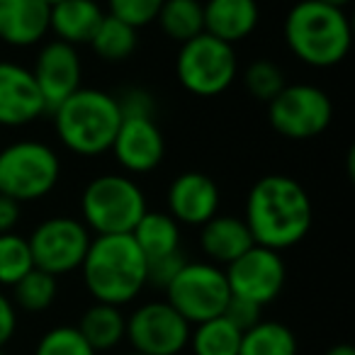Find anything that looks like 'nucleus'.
<instances>
[{"mask_svg": "<svg viewBox=\"0 0 355 355\" xmlns=\"http://www.w3.org/2000/svg\"><path fill=\"white\" fill-rule=\"evenodd\" d=\"M243 222L256 246L280 253L309 234L314 222L311 200L295 178L280 173L263 175L246 198Z\"/></svg>", "mask_w": 355, "mask_h": 355, "instance_id": "1", "label": "nucleus"}, {"mask_svg": "<svg viewBox=\"0 0 355 355\" xmlns=\"http://www.w3.org/2000/svg\"><path fill=\"white\" fill-rule=\"evenodd\" d=\"M80 268L88 292L103 304H129L146 287V258L132 234L93 239Z\"/></svg>", "mask_w": 355, "mask_h": 355, "instance_id": "2", "label": "nucleus"}, {"mask_svg": "<svg viewBox=\"0 0 355 355\" xmlns=\"http://www.w3.org/2000/svg\"><path fill=\"white\" fill-rule=\"evenodd\" d=\"M285 42L300 61L314 69H331L348 56L353 32L343 8L321 0H300L285 17Z\"/></svg>", "mask_w": 355, "mask_h": 355, "instance_id": "3", "label": "nucleus"}, {"mask_svg": "<svg viewBox=\"0 0 355 355\" xmlns=\"http://www.w3.org/2000/svg\"><path fill=\"white\" fill-rule=\"evenodd\" d=\"M54 112V127L61 144L76 156L95 158L110 151L122 124L117 95L98 88H78Z\"/></svg>", "mask_w": 355, "mask_h": 355, "instance_id": "4", "label": "nucleus"}, {"mask_svg": "<svg viewBox=\"0 0 355 355\" xmlns=\"http://www.w3.org/2000/svg\"><path fill=\"white\" fill-rule=\"evenodd\" d=\"M80 212L88 232H95L98 236H112L132 234L148 209L141 188L132 178L107 173L90 180L83 190Z\"/></svg>", "mask_w": 355, "mask_h": 355, "instance_id": "5", "label": "nucleus"}, {"mask_svg": "<svg viewBox=\"0 0 355 355\" xmlns=\"http://www.w3.org/2000/svg\"><path fill=\"white\" fill-rule=\"evenodd\" d=\"M61 161L42 141H15L0 148V195L15 202H37L56 188Z\"/></svg>", "mask_w": 355, "mask_h": 355, "instance_id": "6", "label": "nucleus"}, {"mask_svg": "<svg viewBox=\"0 0 355 355\" xmlns=\"http://www.w3.org/2000/svg\"><path fill=\"white\" fill-rule=\"evenodd\" d=\"M175 73L188 93L200 98H214L234 83L239 73V61L232 44L202 32L195 40L180 44Z\"/></svg>", "mask_w": 355, "mask_h": 355, "instance_id": "7", "label": "nucleus"}, {"mask_svg": "<svg viewBox=\"0 0 355 355\" xmlns=\"http://www.w3.org/2000/svg\"><path fill=\"white\" fill-rule=\"evenodd\" d=\"M168 304L190 326L217 319L232 297L227 275L214 263H185L166 287Z\"/></svg>", "mask_w": 355, "mask_h": 355, "instance_id": "8", "label": "nucleus"}, {"mask_svg": "<svg viewBox=\"0 0 355 355\" xmlns=\"http://www.w3.org/2000/svg\"><path fill=\"white\" fill-rule=\"evenodd\" d=\"M268 119L280 137L292 141H306L329 129L334 119V105L329 95L316 85H285L268 103Z\"/></svg>", "mask_w": 355, "mask_h": 355, "instance_id": "9", "label": "nucleus"}, {"mask_svg": "<svg viewBox=\"0 0 355 355\" xmlns=\"http://www.w3.org/2000/svg\"><path fill=\"white\" fill-rule=\"evenodd\" d=\"M90 232L83 222L73 217L44 219L27 239L37 270L49 275H69L78 270L90 248Z\"/></svg>", "mask_w": 355, "mask_h": 355, "instance_id": "10", "label": "nucleus"}, {"mask_svg": "<svg viewBox=\"0 0 355 355\" xmlns=\"http://www.w3.org/2000/svg\"><path fill=\"white\" fill-rule=\"evenodd\" d=\"M190 331L193 326L168 302H148L127 319L124 338L141 355H180L190 343Z\"/></svg>", "mask_w": 355, "mask_h": 355, "instance_id": "11", "label": "nucleus"}, {"mask_svg": "<svg viewBox=\"0 0 355 355\" xmlns=\"http://www.w3.org/2000/svg\"><path fill=\"white\" fill-rule=\"evenodd\" d=\"M224 275H227L232 297L256 302L258 306H266L277 300L287 280L282 256L263 246H251L243 256L229 263Z\"/></svg>", "mask_w": 355, "mask_h": 355, "instance_id": "12", "label": "nucleus"}, {"mask_svg": "<svg viewBox=\"0 0 355 355\" xmlns=\"http://www.w3.org/2000/svg\"><path fill=\"white\" fill-rule=\"evenodd\" d=\"M80 73H83V66H80L76 46L59 40L44 44V49L37 56L32 76L44 98L46 110L59 107L66 98H71L80 88Z\"/></svg>", "mask_w": 355, "mask_h": 355, "instance_id": "13", "label": "nucleus"}, {"mask_svg": "<svg viewBox=\"0 0 355 355\" xmlns=\"http://www.w3.org/2000/svg\"><path fill=\"white\" fill-rule=\"evenodd\" d=\"M114 161L129 173H151L166 156V139L153 117L122 119L110 146Z\"/></svg>", "mask_w": 355, "mask_h": 355, "instance_id": "14", "label": "nucleus"}, {"mask_svg": "<svg viewBox=\"0 0 355 355\" xmlns=\"http://www.w3.org/2000/svg\"><path fill=\"white\" fill-rule=\"evenodd\" d=\"M46 112L30 69L0 61V127H25Z\"/></svg>", "mask_w": 355, "mask_h": 355, "instance_id": "15", "label": "nucleus"}, {"mask_svg": "<svg viewBox=\"0 0 355 355\" xmlns=\"http://www.w3.org/2000/svg\"><path fill=\"white\" fill-rule=\"evenodd\" d=\"M219 188L212 178L200 171L178 175L168 188V214L178 224L202 227L219 212Z\"/></svg>", "mask_w": 355, "mask_h": 355, "instance_id": "16", "label": "nucleus"}, {"mask_svg": "<svg viewBox=\"0 0 355 355\" xmlns=\"http://www.w3.org/2000/svg\"><path fill=\"white\" fill-rule=\"evenodd\" d=\"M49 32V6L44 0H0V42L32 46Z\"/></svg>", "mask_w": 355, "mask_h": 355, "instance_id": "17", "label": "nucleus"}, {"mask_svg": "<svg viewBox=\"0 0 355 355\" xmlns=\"http://www.w3.org/2000/svg\"><path fill=\"white\" fill-rule=\"evenodd\" d=\"M202 12L205 32L232 46L246 40L261 20L256 0H207Z\"/></svg>", "mask_w": 355, "mask_h": 355, "instance_id": "18", "label": "nucleus"}, {"mask_svg": "<svg viewBox=\"0 0 355 355\" xmlns=\"http://www.w3.org/2000/svg\"><path fill=\"white\" fill-rule=\"evenodd\" d=\"M200 246H202L205 256L214 263H234L239 256L248 251L253 243V236L248 232L246 222L236 217H212L207 224H202V232H200Z\"/></svg>", "mask_w": 355, "mask_h": 355, "instance_id": "19", "label": "nucleus"}, {"mask_svg": "<svg viewBox=\"0 0 355 355\" xmlns=\"http://www.w3.org/2000/svg\"><path fill=\"white\" fill-rule=\"evenodd\" d=\"M103 20V10L95 0H64L49 10V30L71 46L88 44Z\"/></svg>", "mask_w": 355, "mask_h": 355, "instance_id": "20", "label": "nucleus"}, {"mask_svg": "<svg viewBox=\"0 0 355 355\" xmlns=\"http://www.w3.org/2000/svg\"><path fill=\"white\" fill-rule=\"evenodd\" d=\"M76 329L80 331V336L88 340V345L95 353L98 350H112L127 336V316L122 314L119 306L95 302L93 306L83 311Z\"/></svg>", "mask_w": 355, "mask_h": 355, "instance_id": "21", "label": "nucleus"}, {"mask_svg": "<svg viewBox=\"0 0 355 355\" xmlns=\"http://www.w3.org/2000/svg\"><path fill=\"white\" fill-rule=\"evenodd\" d=\"M132 239L146 261L171 256L180 251V224L166 212H146L134 227Z\"/></svg>", "mask_w": 355, "mask_h": 355, "instance_id": "22", "label": "nucleus"}, {"mask_svg": "<svg viewBox=\"0 0 355 355\" xmlns=\"http://www.w3.org/2000/svg\"><path fill=\"white\" fill-rule=\"evenodd\" d=\"M156 20L161 22L166 37L178 44H185L205 32V12L200 0H163Z\"/></svg>", "mask_w": 355, "mask_h": 355, "instance_id": "23", "label": "nucleus"}, {"mask_svg": "<svg viewBox=\"0 0 355 355\" xmlns=\"http://www.w3.org/2000/svg\"><path fill=\"white\" fill-rule=\"evenodd\" d=\"M297 336L280 321H258L243 331L239 355H297Z\"/></svg>", "mask_w": 355, "mask_h": 355, "instance_id": "24", "label": "nucleus"}, {"mask_svg": "<svg viewBox=\"0 0 355 355\" xmlns=\"http://www.w3.org/2000/svg\"><path fill=\"white\" fill-rule=\"evenodd\" d=\"M241 331L224 316L195 324L190 331V350L193 355H239Z\"/></svg>", "mask_w": 355, "mask_h": 355, "instance_id": "25", "label": "nucleus"}, {"mask_svg": "<svg viewBox=\"0 0 355 355\" xmlns=\"http://www.w3.org/2000/svg\"><path fill=\"white\" fill-rule=\"evenodd\" d=\"M88 44L93 46V51L100 59L117 64V61H124L134 54V49H137V30L129 27L127 22L117 20V17L103 15V20H100L98 30L93 32Z\"/></svg>", "mask_w": 355, "mask_h": 355, "instance_id": "26", "label": "nucleus"}, {"mask_svg": "<svg viewBox=\"0 0 355 355\" xmlns=\"http://www.w3.org/2000/svg\"><path fill=\"white\" fill-rule=\"evenodd\" d=\"M35 268L27 239L20 234H0V285L12 287Z\"/></svg>", "mask_w": 355, "mask_h": 355, "instance_id": "27", "label": "nucleus"}, {"mask_svg": "<svg viewBox=\"0 0 355 355\" xmlns=\"http://www.w3.org/2000/svg\"><path fill=\"white\" fill-rule=\"evenodd\" d=\"M12 290H15L17 306L25 309V311H32V314H37V311H44L54 304L59 287H56L54 275L32 268V270L27 272L17 285H12Z\"/></svg>", "mask_w": 355, "mask_h": 355, "instance_id": "28", "label": "nucleus"}, {"mask_svg": "<svg viewBox=\"0 0 355 355\" xmlns=\"http://www.w3.org/2000/svg\"><path fill=\"white\" fill-rule=\"evenodd\" d=\"M35 355H98L76 326H56L40 338Z\"/></svg>", "mask_w": 355, "mask_h": 355, "instance_id": "29", "label": "nucleus"}, {"mask_svg": "<svg viewBox=\"0 0 355 355\" xmlns=\"http://www.w3.org/2000/svg\"><path fill=\"white\" fill-rule=\"evenodd\" d=\"M243 83H246V90L256 100L270 103L285 88V76L272 61H253L246 69V73H243Z\"/></svg>", "mask_w": 355, "mask_h": 355, "instance_id": "30", "label": "nucleus"}, {"mask_svg": "<svg viewBox=\"0 0 355 355\" xmlns=\"http://www.w3.org/2000/svg\"><path fill=\"white\" fill-rule=\"evenodd\" d=\"M110 12L107 15L127 22L129 27L139 30L144 25H151L158 17L163 0H107Z\"/></svg>", "mask_w": 355, "mask_h": 355, "instance_id": "31", "label": "nucleus"}, {"mask_svg": "<svg viewBox=\"0 0 355 355\" xmlns=\"http://www.w3.org/2000/svg\"><path fill=\"white\" fill-rule=\"evenodd\" d=\"M185 256L180 251L171 253V256L163 258H153V261H146V285L153 287H163L166 290L171 285V280L178 275V270L185 266Z\"/></svg>", "mask_w": 355, "mask_h": 355, "instance_id": "32", "label": "nucleus"}, {"mask_svg": "<svg viewBox=\"0 0 355 355\" xmlns=\"http://www.w3.org/2000/svg\"><path fill=\"white\" fill-rule=\"evenodd\" d=\"M117 105H119V112H122V119L153 117V112H156L153 95L144 88H127L117 98Z\"/></svg>", "mask_w": 355, "mask_h": 355, "instance_id": "33", "label": "nucleus"}, {"mask_svg": "<svg viewBox=\"0 0 355 355\" xmlns=\"http://www.w3.org/2000/svg\"><path fill=\"white\" fill-rule=\"evenodd\" d=\"M261 309L256 302H248V300H241V297H229L227 302V309H224V319L232 321L239 331H248L261 321Z\"/></svg>", "mask_w": 355, "mask_h": 355, "instance_id": "34", "label": "nucleus"}, {"mask_svg": "<svg viewBox=\"0 0 355 355\" xmlns=\"http://www.w3.org/2000/svg\"><path fill=\"white\" fill-rule=\"evenodd\" d=\"M17 331V311L15 304L0 292V348L10 343V338Z\"/></svg>", "mask_w": 355, "mask_h": 355, "instance_id": "35", "label": "nucleus"}, {"mask_svg": "<svg viewBox=\"0 0 355 355\" xmlns=\"http://www.w3.org/2000/svg\"><path fill=\"white\" fill-rule=\"evenodd\" d=\"M20 222V202L0 195V234H10Z\"/></svg>", "mask_w": 355, "mask_h": 355, "instance_id": "36", "label": "nucleus"}, {"mask_svg": "<svg viewBox=\"0 0 355 355\" xmlns=\"http://www.w3.org/2000/svg\"><path fill=\"white\" fill-rule=\"evenodd\" d=\"M324 355H355V350H353V345H348V343H338V345H331Z\"/></svg>", "mask_w": 355, "mask_h": 355, "instance_id": "37", "label": "nucleus"}, {"mask_svg": "<svg viewBox=\"0 0 355 355\" xmlns=\"http://www.w3.org/2000/svg\"><path fill=\"white\" fill-rule=\"evenodd\" d=\"M321 3H326V6H334V8H345L350 0H321Z\"/></svg>", "mask_w": 355, "mask_h": 355, "instance_id": "38", "label": "nucleus"}, {"mask_svg": "<svg viewBox=\"0 0 355 355\" xmlns=\"http://www.w3.org/2000/svg\"><path fill=\"white\" fill-rule=\"evenodd\" d=\"M44 3H46V6H49V10H51V8L59 6V3H64V0H44Z\"/></svg>", "mask_w": 355, "mask_h": 355, "instance_id": "39", "label": "nucleus"}, {"mask_svg": "<svg viewBox=\"0 0 355 355\" xmlns=\"http://www.w3.org/2000/svg\"><path fill=\"white\" fill-rule=\"evenodd\" d=\"M127 355H141V353H137V350H132V353H127Z\"/></svg>", "mask_w": 355, "mask_h": 355, "instance_id": "40", "label": "nucleus"}, {"mask_svg": "<svg viewBox=\"0 0 355 355\" xmlns=\"http://www.w3.org/2000/svg\"><path fill=\"white\" fill-rule=\"evenodd\" d=\"M0 355H6V353H3V348H0Z\"/></svg>", "mask_w": 355, "mask_h": 355, "instance_id": "41", "label": "nucleus"}]
</instances>
